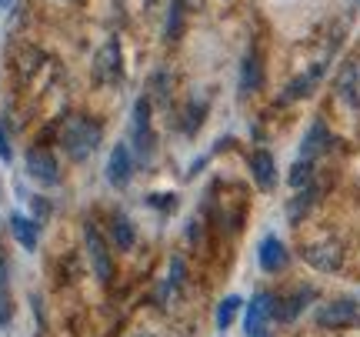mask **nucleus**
<instances>
[{"instance_id": "1", "label": "nucleus", "mask_w": 360, "mask_h": 337, "mask_svg": "<svg viewBox=\"0 0 360 337\" xmlns=\"http://www.w3.org/2000/svg\"><path fill=\"white\" fill-rule=\"evenodd\" d=\"M57 137H60V147L67 151L70 160H87L101 144L103 127L87 114H67L57 127Z\"/></svg>"}, {"instance_id": "2", "label": "nucleus", "mask_w": 360, "mask_h": 337, "mask_svg": "<svg viewBox=\"0 0 360 337\" xmlns=\"http://www.w3.org/2000/svg\"><path fill=\"white\" fill-rule=\"evenodd\" d=\"M94 80L103 87H114L124 80V53H120V40L110 37L103 44L97 57H94Z\"/></svg>"}, {"instance_id": "3", "label": "nucleus", "mask_w": 360, "mask_h": 337, "mask_svg": "<svg viewBox=\"0 0 360 337\" xmlns=\"http://www.w3.org/2000/svg\"><path fill=\"white\" fill-rule=\"evenodd\" d=\"M84 247H87L90 267L97 274V281H101V284H110V281H114V257H110V250L103 244L101 231H97L90 221L84 224Z\"/></svg>"}, {"instance_id": "4", "label": "nucleus", "mask_w": 360, "mask_h": 337, "mask_svg": "<svg viewBox=\"0 0 360 337\" xmlns=\"http://www.w3.org/2000/svg\"><path fill=\"white\" fill-rule=\"evenodd\" d=\"M317 324L323 331H344V327L360 324V304L350 298L330 300V304H323L321 311H317Z\"/></svg>"}, {"instance_id": "5", "label": "nucleus", "mask_w": 360, "mask_h": 337, "mask_svg": "<svg viewBox=\"0 0 360 337\" xmlns=\"http://www.w3.org/2000/svg\"><path fill=\"white\" fill-rule=\"evenodd\" d=\"M134 151L143 164L154 157V127H150V97H141L134 104Z\"/></svg>"}, {"instance_id": "6", "label": "nucleus", "mask_w": 360, "mask_h": 337, "mask_svg": "<svg viewBox=\"0 0 360 337\" xmlns=\"http://www.w3.org/2000/svg\"><path fill=\"white\" fill-rule=\"evenodd\" d=\"M304 260H307L314 271L330 274L344 264V247H340V241H334V237H323V241H314V244L304 247Z\"/></svg>"}, {"instance_id": "7", "label": "nucleus", "mask_w": 360, "mask_h": 337, "mask_svg": "<svg viewBox=\"0 0 360 337\" xmlns=\"http://www.w3.org/2000/svg\"><path fill=\"white\" fill-rule=\"evenodd\" d=\"M274 304H277V298H274L270 291H260L257 298L250 300V307H247V317H244L247 337H270L267 321L274 317Z\"/></svg>"}, {"instance_id": "8", "label": "nucleus", "mask_w": 360, "mask_h": 337, "mask_svg": "<svg viewBox=\"0 0 360 337\" xmlns=\"http://www.w3.org/2000/svg\"><path fill=\"white\" fill-rule=\"evenodd\" d=\"M27 174H30L37 184H44V187L60 184V167H57V157H53L47 147H30V151H27Z\"/></svg>"}, {"instance_id": "9", "label": "nucleus", "mask_w": 360, "mask_h": 337, "mask_svg": "<svg viewBox=\"0 0 360 337\" xmlns=\"http://www.w3.org/2000/svg\"><path fill=\"white\" fill-rule=\"evenodd\" d=\"M334 91L350 110H360V61H347V64L337 70Z\"/></svg>"}, {"instance_id": "10", "label": "nucleus", "mask_w": 360, "mask_h": 337, "mask_svg": "<svg viewBox=\"0 0 360 337\" xmlns=\"http://www.w3.org/2000/svg\"><path fill=\"white\" fill-rule=\"evenodd\" d=\"M134 177V151H130L127 144H117L110 157H107V181L114 184L117 191H124Z\"/></svg>"}, {"instance_id": "11", "label": "nucleus", "mask_w": 360, "mask_h": 337, "mask_svg": "<svg viewBox=\"0 0 360 337\" xmlns=\"http://www.w3.org/2000/svg\"><path fill=\"white\" fill-rule=\"evenodd\" d=\"M287 260H290V254H287V247L277 241V237H264L257 247V264H260V271H267V274H277L287 267Z\"/></svg>"}, {"instance_id": "12", "label": "nucleus", "mask_w": 360, "mask_h": 337, "mask_svg": "<svg viewBox=\"0 0 360 337\" xmlns=\"http://www.w3.org/2000/svg\"><path fill=\"white\" fill-rule=\"evenodd\" d=\"M330 144H334V134L327 130V124H323V120H314V124H310V130L304 134L300 157H304V160H314V157L327 154V151H330Z\"/></svg>"}, {"instance_id": "13", "label": "nucleus", "mask_w": 360, "mask_h": 337, "mask_svg": "<svg viewBox=\"0 0 360 337\" xmlns=\"http://www.w3.org/2000/svg\"><path fill=\"white\" fill-rule=\"evenodd\" d=\"M327 70V64H314L310 70H304L300 77H294L290 84H287V91L281 94V104H290V101H300V97H307V94H314V87H317V80H321V74Z\"/></svg>"}, {"instance_id": "14", "label": "nucleus", "mask_w": 360, "mask_h": 337, "mask_svg": "<svg viewBox=\"0 0 360 337\" xmlns=\"http://www.w3.org/2000/svg\"><path fill=\"white\" fill-rule=\"evenodd\" d=\"M310 298H314L310 287H297L294 294L277 298V304H274V317H277V321H294V317H300V311L310 304Z\"/></svg>"}, {"instance_id": "15", "label": "nucleus", "mask_w": 360, "mask_h": 337, "mask_svg": "<svg viewBox=\"0 0 360 337\" xmlns=\"http://www.w3.org/2000/svg\"><path fill=\"white\" fill-rule=\"evenodd\" d=\"M317 197H321V187H317L314 181H310L307 187H300V191H297V197H290V201H287V217H290V224L304 221L310 210H314Z\"/></svg>"}, {"instance_id": "16", "label": "nucleus", "mask_w": 360, "mask_h": 337, "mask_svg": "<svg viewBox=\"0 0 360 337\" xmlns=\"http://www.w3.org/2000/svg\"><path fill=\"white\" fill-rule=\"evenodd\" d=\"M250 174H254V184L260 191H274L277 187V164H274L270 151H257L250 157Z\"/></svg>"}, {"instance_id": "17", "label": "nucleus", "mask_w": 360, "mask_h": 337, "mask_svg": "<svg viewBox=\"0 0 360 337\" xmlns=\"http://www.w3.org/2000/svg\"><path fill=\"white\" fill-rule=\"evenodd\" d=\"M264 84V61L257 51H250L240 64V97H250Z\"/></svg>"}, {"instance_id": "18", "label": "nucleus", "mask_w": 360, "mask_h": 337, "mask_svg": "<svg viewBox=\"0 0 360 337\" xmlns=\"http://www.w3.org/2000/svg\"><path fill=\"white\" fill-rule=\"evenodd\" d=\"M13 317V298H11V264L7 254L0 250V327H7Z\"/></svg>"}, {"instance_id": "19", "label": "nucleus", "mask_w": 360, "mask_h": 337, "mask_svg": "<svg viewBox=\"0 0 360 337\" xmlns=\"http://www.w3.org/2000/svg\"><path fill=\"white\" fill-rule=\"evenodd\" d=\"M11 234L17 237V244L24 247V250H34L40 237V227H37V221H30L24 214H11Z\"/></svg>"}, {"instance_id": "20", "label": "nucleus", "mask_w": 360, "mask_h": 337, "mask_svg": "<svg viewBox=\"0 0 360 337\" xmlns=\"http://www.w3.org/2000/svg\"><path fill=\"white\" fill-rule=\"evenodd\" d=\"M110 234H114V247H120V250H130V247L137 244L134 224H130V217H124V214H114V217H110Z\"/></svg>"}, {"instance_id": "21", "label": "nucleus", "mask_w": 360, "mask_h": 337, "mask_svg": "<svg viewBox=\"0 0 360 337\" xmlns=\"http://www.w3.org/2000/svg\"><path fill=\"white\" fill-rule=\"evenodd\" d=\"M240 304H244V300L237 298V294H231V298L220 300V307H217V331H227V327L237 321V314H240Z\"/></svg>"}, {"instance_id": "22", "label": "nucleus", "mask_w": 360, "mask_h": 337, "mask_svg": "<svg viewBox=\"0 0 360 337\" xmlns=\"http://www.w3.org/2000/svg\"><path fill=\"white\" fill-rule=\"evenodd\" d=\"M180 30H184V0H170V13H167V27H164V37L167 44L180 37Z\"/></svg>"}, {"instance_id": "23", "label": "nucleus", "mask_w": 360, "mask_h": 337, "mask_svg": "<svg viewBox=\"0 0 360 337\" xmlns=\"http://www.w3.org/2000/svg\"><path fill=\"white\" fill-rule=\"evenodd\" d=\"M180 287H184V257H174L170 260V274H167V281H164V294H160V300H170Z\"/></svg>"}, {"instance_id": "24", "label": "nucleus", "mask_w": 360, "mask_h": 337, "mask_svg": "<svg viewBox=\"0 0 360 337\" xmlns=\"http://www.w3.org/2000/svg\"><path fill=\"white\" fill-rule=\"evenodd\" d=\"M310 181H314V160H304V157H300L294 167H290V184L300 191V187H307Z\"/></svg>"}, {"instance_id": "25", "label": "nucleus", "mask_w": 360, "mask_h": 337, "mask_svg": "<svg viewBox=\"0 0 360 337\" xmlns=\"http://www.w3.org/2000/svg\"><path fill=\"white\" fill-rule=\"evenodd\" d=\"M200 117H204V104H200V101H191V107H187V124H184V130H187V134H193V130L200 127Z\"/></svg>"}, {"instance_id": "26", "label": "nucleus", "mask_w": 360, "mask_h": 337, "mask_svg": "<svg viewBox=\"0 0 360 337\" xmlns=\"http://www.w3.org/2000/svg\"><path fill=\"white\" fill-rule=\"evenodd\" d=\"M147 204H150V208H160V210H170L174 204H177V197L174 194H150L147 197Z\"/></svg>"}, {"instance_id": "27", "label": "nucleus", "mask_w": 360, "mask_h": 337, "mask_svg": "<svg viewBox=\"0 0 360 337\" xmlns=\"http://www.w3.org/2000/svg\"><path fill=\"white\" fill-rule=\"evenodd\" d=\"M13 151H11V134H7V124L0 120V160H11Z\"/></svg>"}, {"instance_id": "28", "label": "nucleus", "mask_w": 360, "mask_h": 337, "mask_svg": "<svg viewBox=\"0 0 360 337\" xmlns=\"http://www.w3.org/2000/svg\"><path fill=\"white\" fill-rule=\"evenodd\" d=\"M0 7H11V0H0Z\"/></svg>"}, {"instance_id": "29", "label": "nucleus", "mask_w": 360, "mask_h": 337, "mask_svg": "<svg viewBox=\"0 0 360 337\" xmlns=\"http://www.w3.org/2000/svg\"><path fill=\"white\" fill-rule=\"evenodd\" d=\"M357 4H360V0H357Z\"/></svg>"}]
</instances>
